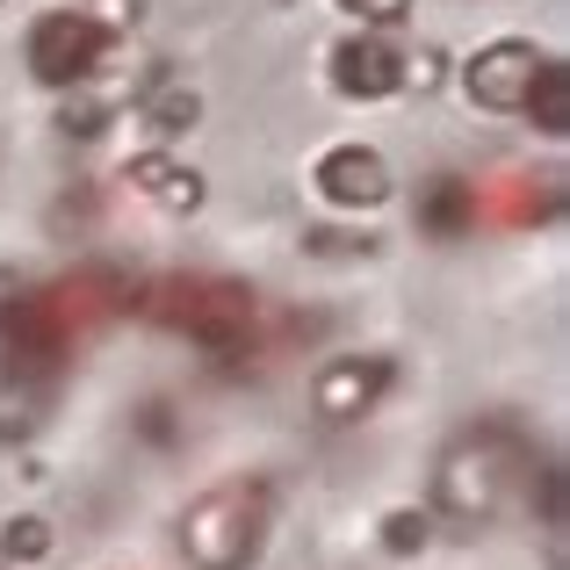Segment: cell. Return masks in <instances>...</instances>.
<instances>
[{"mask_svg":"<svg viewBox=\"0 0 570 570\" xmlns=\"http://www.w3.org/2000/svg\"><path fill=\"white\" fill-rule=\"evenodd\" d=\"M441 491H448V505H455V513H491V505H499V462L462 448V455L448 462Z\"/></svg>","mask_w":570,"mask_h":570,"instance_id":"cell-4","label":"cell"},{"mask_svg":"<svg viewBox=\"0 0 570 570\" xmlns=\"http://www.w3.org/2000/svg\"><path fill=\"white\" fill-rule=\"evenodd\" d=\"M426 542V520L419 513H390V549H419Z\"/></svg>","mask_w":570,"mask_h":570,"instance_id":"cell-8","label":"cell"},{"mask_svg":"<svg viewBox=\"0 0 570 570\" xmlns=\"http://www.w3.org/2000/svg\"><path fill=\"white\" fill-rule=\"evenodd\" d=\"M340 80L347 87H368V95H383L390 80H397V66H390V51H376V43H354V51H340Z\"/></svg>","mask_w":570,"mask_h":570,"instance_id":"cell-7","label":"cell"},{"mask_svg":"<svg viewBox=\"0 0 570 570\" xmlns=\"http://www.w3.org/2000/svg\"><path fill=\"white\" fill-rule=\"evenodd\" d=\"M362 14H376V22H390V14H404V0H354Z\"/></svg>","mask_w":570,"mask_h":570,"instance_id":"cell-9","label":"cell"},{"mask_svg":"<svg viewBox=\"0 0 570 570\" xmlns=\"http://www.w3.org/2000/svg\"><path fill=\"white\" fill-rule=\"evenodd\" d=\"M325 188H333L340 203H376V195H383V167L368 153H333V159H325Z\"/></svg>","mask_w":570,"mask_h":570,"instance_id":"cell-6","label":"cell"},{"mask_svg":"<svg viewBox=\"0 0 570 570\" xmlns=\"http://www.w3.org/2000/svg\"><path fill=\"white\" fill-rule=\"evenodd\" d=\"M87 51H95V29H80V22H43L37 29V72H43V80H72V72H87Z\"/></svg>","mask_w":570,"mask_h":570,"instance_id":"cell-5","label":"cell"},{"mask_svg":"<svg viewBox=\"0 0 570 570\" xmlns=\"http://www.w3.org/2000/svg\"><path fill=\"white\" fill-rule=\"evenodd\" d=\"M534 51H520V43H499L491 58H476L470 66V87H476V101H528L534 95Z\"/></svg>","mask_w":570,"mask_h":570,"instance_id":"cell-3","label":"cell"},{"mask_svg":"<svg viewBox=\"0 0 570 570\" xmlns=\"http://www.w3.org/2000/svg\"><path fill=\"white\" fill-rule=\"evenodd\" d=\"M253 520H261V491H217L188 513V557L203 570H232L253 549Z\"/></svg>","mask_w":570,"mask_h":570,"instance_id":"cell-1","label":"cell"},{"mask_svg":"<svg viewBox=\"0 0 570 570\" xmlns=\"http://www.w3.org/2000/svg\"><path fill=\"white\" fill-rule=\"evenodd\" d=\"M383 383H390L383 362H333L318 376V412L325 419H354V412H368V404L383 397Z\"/></svg>","mask_w":570,"mask_h":570,"instance_id":"cell-2","label":"cell"}]
</instances>
